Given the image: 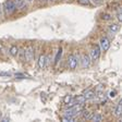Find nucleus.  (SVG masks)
<instances>
[{"label":"nucleus","instance_id":"393cba45","mask_svg":"<svg viewBox=\"0 0 122 122\" xmlns=\"http://www.w3.org/2000/svg\"><path fill=\"white\" fill-rule=\"evenodd\" d=\"M1 14H2V11H1V5H0V16H1Z\"/></svg>","mask_w":122,"mask_h":122},{"label":"nucleus","instance_id":"2eb2a0df","mask_svg":"<svg viewBox=\"0 0 122 122\" xmlns=\"http://www.w3.org/2000/svg\"><path fill=\"white\" fill-rule=\"evenodd\" d=\"M91 119L95 122H99V121H102V114H95V116H92Z\"/></svg>","mask_w":122,"mask_h":122},{"label":"nucleus","instance_id":"f8f14e48","mask_svg":"<svg viewBox=\"0 0 122 122\" xmlns=\"http://www.w3.org/2000/svg\"><path fill=\"white\" fill-rule=\"evenodd\" d=\"M109 30H110V32H112V33H117L118 30H120V26L118 25V24H111V25L109 26Z\"/></svg>","mask_w":122,"mask_h":122},{"label":"nucleus","instance_id":"412c9836","mask_svg":"<svg viewBox=\"0 0 122 122\" xmlns=\"http://www.w3.org/2000/svg\"><path fill=\"white\" fill-rule=\"evenodd\" d=\"M79 2L82 3V5H88L91 3V0H79Z\"/></svg>","mask_w":122,"mask_h":122},{"label":"nucleus","instance_id":"39448f33","mask_svg":"<svg viewBox=\"0 0 122 122\" xmlns=\"http://www.w3.org/2000/svg\"><path fill=\"white\" fill-rule=\"evenodd\" d=\"M24 55H25V59L27 61L32 60V59L34 58V48L32 47V46L27 47V48H26V50L24 51Z\"/></svg>","mask_w":122,"mask_h":122},{"label":"nucleus","instance_id":"dca6fc26","mask_svg":"<svg viewBox=\"0 0 122 122\" xmlns=\"http://www.w3.org/2000/svg\"><path fill=\"white\" fill-rule=\"evenodd\" d=\"M75 102H76V104H79V105H83L84 102H86V100H85V98H84L83 95H82V96H79L77 98L75 99Z\"/></svg>","mask_w":122,"mask_h":122},{"label":"nucleus","instance_id":"4468645a","mask_svg":"<svg viewBox=\"0 0 122 122\" xmlns=\"http://www.w3.org/2000/svg\"><path fill=\"white\" fill-rule=\"evenodd\" d=\"M82 117L84 118V119L86 120H89L92 118V114L89 111H87V110H84V111H82Z\"/></svg>","mask_w":122,"mask_h":122},{"label":"nucleus","instance_id":"b1692460","mask_svg":"<svg viewBox=\"0 0 122 122\" xmlns=\"http://www.w3.org/2000/svg\"><path fill=\"white\" fill-rule=\"evenodd\" d=\"M0 121H1V122H8V121H9V119H7V118H3V119H0Z\"/></svg>","mask_w":122,"mask_h":122},{"label":"nucleus","instance_id":"0eeeda50","mask_svg":"<svg viewBox=\"0 0 122 122\" xmlns=\"http://www.w3.org/2000/svg\"><path fill=\"white\" fill-rule=\"evenodd\" d=\"M122 113V100H120L119 102H118V105L116 106V108H114V114L117 116V117H120Z\"/></svg>","mask_w":122,"mask_h":122},{"label":"nucleus","instance_id":"ddd939ff","mask_svg":"<svg viewBox=\"0 0 122 122\" xmlns=\"http://www.w3.org/2000/svg\"><path fill=\"white\" fill-rule=\"evenodd\" d=\"M74 119H75L74 117L66 116V114H64L63 117H62V121H63V122H74Z\"/></svg>","mask_w":122,"mask_h":122},{"label":"nucleus","instance_id":"9d476101","mask_svg":"<svg viewBox=\"0 0 122 122\" xmlns=\"http://www.w3.org/2000/svg\"><path fill=\"white\" fill-rule=\"evenodd\" d=\"M95 96V94H94V92H92V91H88V92H86L85 94L83 95V97L85 98V100H88V99H92L93 97Z\"/></svg>","mask_w":122,"mask_h":122},{"label":"nucleus","instance_id":"5701e85b","mask_svg":"<svg viewBox=\"0 0 122 122\" xmlns=\"http://www.w3.org/2000/svg\"><path fill=\"white\" fill-rule=\"evenodd\" d=\"M117 16H118V20L121 22V21H122V12H121V11H119V13H118Z\"/></svg>","mask_w":122,"mask_h":122},{"label":"nucleus","instance_id":"1a4fd4ad","mask_svg":"<svg viewBox=\"0 0 122 122\" xmlns=\"http://www.w3.org/2000/svg\"><path fill=\"white\" fill-rule=\"evenodd\" d=\"M14 2H15L16 8H20V9H24V8H26L25 0H14Z\"/></svg>","mask_w":122,"mask_h":122},{"label":"nucleus","instance_id":"6e6552de","mask_svg":"<svg viewBox=\"0 0 122 122\" xmlns=\"http://www.w3.org/2000/svg\"><path fill=\"white\" fill-rule=\"evenodd\" d=\"M46 60H47V58H46V56H44V55H41V56L39 57V60H38V66H39V68H41V69L45 68Z\"/></svg>","mask_w":122,"mask_h":122},{"label":"nucleus","instance_id":"7ed1b4c3","mask_svg":"<svg viewBox=\"0 0 122 122\" xmlns=\"http://www.w3.org/2000/svg\"><path fill=\"white\" fill-rule=\"evenodd\" d=\"M68 64H69V68L72 69V70H74V69L77 66V58H76L75 56H70L68 59Z\"/></svg>","mask_w":122,"mask_h":122},{"label":"nucleus","instance_id":"cd10ccee","mask_svg":"<svg viewBox=\"0 0 122 122\" xmlns=\"http://www.w3.org/2000/svg\"><path fill=\"white\" fill-rule=\"evenodd\" d=\"M51 1H55V0H51Z\"/></svg>","mask_w":122,"mask_h":122},{"label":"nucleus","instance_id":"bb28decb","mask_svg":"<svg viewBox=\"0 0 122 122\" xmlns=\"http://www.w3.org/2000/svg\"><path fill=\"white\" fill-rule=\"evenodd\" d=\"M41 1H43V0H41ZM44 1H46V0H44Z\"/></svg>","mask_w":122,"mask_h":122},{"label":"nucleus","instance_id":"f3484780","mask_svg":"<svg viewBox=\"0 0 122 122\" xmlns=\"http://www.w3.org/2000/svg\"><path fill=\"white\" fill-rule=\"evenodd\" d=\"M61 53H62V49H59L58 50V53H57V56H56V58H55V63H58V61H59V58L61 57Z\"/></svg>","mask_w":122,"mask_h":122},{"label":"nucleus","instance_id":"f03ea898","mask_svg":"<svg viewBox=\"0 0 122 122\" xmlns=\"http://www.w3.org/2000/svg\"><path fill=\"white\" fill-rule=\"evenodd\" d=\"M110 47V41L107 37H102L100 39V43H99V48L104 51H107Z\"/></svg>","mask_w":122,"mask_h":122},{"label":"nucleus","instance_id":"4be33fe9","mask_svg":"<svg viewBox=\"0 0 122 122\" xmlns=\"http://www.w3.org/2000/svg\"><path fill=\"white\" fill-rule=\"evenodd\" d=\"M102 19H104V20H110V19H111V16H110L109 14H104V15H102Z\"/></svg>","mask_w":122,"mask_h":122},{"label":"nucleus","instance_id":"a878e982","mask_svg":"<svg viewBox=\"0 0 122 122\" xmlns=\"http://www.w3.org/2000/svg\"><path fill=\"white\" fill-rule=\"evenodd\" d=\"M26 1H28V2H32V1H33V0H26Z\"/></svg>","mask_w":122,"mask_h":122},{"label":"nucleus","instance_id":"f257e3e1","mask_svg":"<svg viewBox=\"0 0 122 122\" xmlns=\"http://www.w3.org/2000/svg\"><path fill=\"white\" fill-rule=\"evenodd\" d=\"M16 9V5H15L14 0H7L5 2V11L8 14H11L13 13Z\"/></svg>","mask_w":122,"mask_h":122},{"label":"nucleus","instance_id":"aec40b11","mask_svg":"<svg viewBox=\"0 0 122 122\" xmlns=\"http://www.w3.org/2000/svg\"><path fill=\"white\" fill-rule=\"evenodd\" d=\"M105 0H93V2H94V5H102V3H104Z\"/></svg>","mask_w":122,"mask_h":122},{"label":"nucleus","instance_id":"20e7f679","mask_svg":"<svg viewBox=\"0 0 122 122\" xmlns=\"http://www.w3.org/2000/svg\"><path fill=\"white\" fill-rule=\"evenodd\" d=\"M99 56H100V48L98 46H96L91 51V60H97L99 58Z\"/></svg>","mask_w":122,"mask_h":122},{"label":"nucleus","instance_id":"6ab92c4d","mask_svg":"<svg viewBox=\"0 0 122 122\" xmlns=\"http://www.w3.org/2000/svg\"><path fill=\"white\" fill-rule=\"evenodd\" d=\"M116 95H117V92H116V91H110L109 93H108L109 98H114V97H116Z\"/></svg>","mask_w":122,"mask_h":122},{"label":"nucleus","instance_id":"9b49d317","mask_svg":"<svg viewBox=\"0 0 122 122\" xmlns=\"http://www.w3.org/2000/svg\"><path fill=\"white\" fill-rule=\"evenodd\" d=\"M10 53H11V56L15 57V56H18V53H19V48L16 47V46H12L10 48Z\"/></svg>","mask_w":122,"mask_h":122},{"label":"nucleus","instance_id":"a211bd4d","mask_svg":"<svg viewBox=\"0 0 122 122\" xmlns=\"http://www.w3.org/2000/svg\"><path fill=\"white\" fill-rule=\"evenodd\" d=\"M71 100H72V96H71V95H66V96L64 97V99H63V102H64V104H66V105L69 104Z\"/></svg>","mask_w":122,"mask_h":122},{"label":"nucleus","instance_id":"c85d7f7f","mask_svg":"<svg viewBox=\"0 0 122 122\" xmlns=\"http://www.w3.org/2000/svg\"><path fill=\"white\" fill-rule=\"evenodd\" d=\"M0 119H1V118H0Z\"/></svg>","mask_w":122,"mask_h":122},{"label":"nucleus","instance_id":"423d86ee","mask_svg":"<svg viewBox=\"0 0 122 122\" xmlns=\"http://www.w3.org/2000/svg\"><path fill=\"white\" fill-rule=\"evenodd\" d=\"M82 66L83 68H88L89 64H91V58H89L87 55H84L83 57H82Z\"/></svg>","mask_w":122,"mask_h":122}]
</instances>
